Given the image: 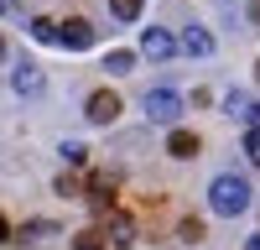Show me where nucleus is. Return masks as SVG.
Masks as SVG:
<instances>
[{
  "instance_id": "f257e3e1",
  "label": "nucleus",
  "mask_w": 260,
  "mask_h": 250,
  "mask_svg": "<svg viewBox=\"0 0 260 250\" xmlns=\"http://www.w3.org/2000/svg\"><path fill=\"white\" fill-rule=\"evenodd\" d=\"M208 203H213V214H219V219L245 214V208H250V182L234 177V172H219V177L208 182Z\"/></svg>"
},
{
  "instance_id": "f03ea898",
  "label": "nucleus",
  "mask_w": 260,
  "mask_h": 250,
  "mask_svg": "<svg viewBox=\"0 0 260 250\" xmlns=\"http://www.w3.org/2000/svg\"><path fill=\"white\" fill-rule=\"evenodd\" d=\"M177 115H182V94H177V89H151V94H146V120L172 125Z\"/></svg>"
},
{
  "instance_id": "7ed1b4c3",
  "label": "nucleus",
  "mask_w": 260,
  "mask_h": 250,
  "mask_svg": "<svg viewBox=\"0 0 260 250\" xmlns=\"http://www.w3.org/2000/svg\"><path fill=\"white\" fill-rule=\"evenodd\" d=\"M141 52H146L151 63H167L172 52H177V37H172V32H161V26H146V37H141Z\"/></svg>"
},
{
  "instance_id": "20e7f679",
  "label": "nucleus",
  "mask_w": 260,
  "mask_h": 250,
  "mask_svg": "<svg viewBox=\"0 0 260 250\" xmlns=\"http://www.w3.org/2000/svg\"><path fill=\"white\" fill-rule=\"evenodd\" d=\"M57 42H62V47H73V52H83V47H94V26H89V21H57Z\"/></svg>"
},
{
  "instance_id": "39448f33",
  "label": "nucleus",
  "mask_w": 260,
  "mask_h": 250,
  "mask_svg": "<svg viewBox=\"0 0 260 250\" xmlns=\"http://www.w3.org/2000/svg\"><path fill=\"white\" fill-rule=\"evenodd\" d=\"M83 115H89L94 125H110V120L120 115V99H115L110 89H99V94H89V110H83Z\"/></svg>"
},
{
  "instance_id": "423d86ee",
  "label": "nucleus",
  "mask_w": 260,
  "mask_h": 250,
  "mask_svg": "<svg viewBox=\"0 0 260 250\" xmlns=\"http://www.w3.org/2000/svg\"><path fill=\"white\" fill-rule=\"evenodd\" d=\"M177 47H182V52H192V57H208V52H213V37H208L203 26H187Z\"/></svg>"
},
{
  "instance_id": "0eeeda50",
  "label": "nucleus",
  "mask_w": 260,
  "mask_h": 250,
  "mask_svg": "<svg viewBox=\"0 0 260 250\" xmlns=\"http://www.w3.org/2000/svg\"><path fill=\"white\" fill-rule=\"evenodd\" d=\"M167 151L177 157V162H187V157H198V136H192V131H172V136H167Z\"/></svg>"
},
{
  "instance_id": "6e6552de",
  "label": "nucleus",
  "mask_w": 260,
  "mask_h": 250,
  "mask_svg": "<svg viewBox=\"0 0 260 250\" xmlns=\"http://www.w3.org/2000/svg\"><path fill=\"white\" fill-rule=\"evenodd\" d=\"M16 89L21 94H42V68L37 63H16Z\"/></svg>"
},
{
  "instance_id": "1a4fd4ad",
  "label": "nucleus",
  "mask_w": 260,
  "mask_h": 250,
  "mask_svg": "<svg viewBox=\"0 0 260 250\" xmlns=\"http://www.w3.org/2000/svg\"><path fill=\"white\" fill-rule=\"evenodd\" d=\"M31 37H37V42H57V21H52V16H37V21H31Z\"/></svg>"
},
{
  "instance_id": "9d476101",
  "label": "nucleus",
  "mask_w": 260,
  "mask_h": 250,
  "mask_svg": "<svg viewBox=\"0 0 260 250\" xmlns=\"http://www.w3.org/2000/svg\"><path fill=\"white\" fill-rule=\"evenodd\" d=\"M110 235H115V245H130V240H136V224H130L125 214H115V224H110Z\"/></svg>"
},
{
  "instance_id": "9b49d317",
  "label": "nucleus",
  "mask_w": 260,
  "mask_h": 250,
  "mask_svg": "<svg viewBox=\"0 0 260 250\" xmlns=\"http://www.w3.org/2000/svg\"><path fill=\"white\" fill-rule=\"evenodd\" d=\"M104 68H110V73H130V68H136V52H110Z\"/></svg>"
},
{
  "instance_id": "f8f14e48",
  "label": "nucleus",
  "mask_w": 260,
  "mask_h": 250,
  "mask_svg": "<svg viewBox=\"0 0 260 250\" xmlns=\"http://www.w3.org/2000/svg\"><path fill=\"white\" fill-rule=\"evenodd\" d=\"M141 6H146V0H110V11H115L120 21H136V16H141Z\"/></svg>"
},
{
  "instance_id": "ddd939ff",
  "label": "nucleus",
  "mask_w": 260,
  "mask_h": 250,
  "mask_svg": "<svg viewBox=\"0 0 260 250\" xmlns=\"http://www.w3.org/2000/svg\"><path fill=\"white\" fill-rule=\"evenodd\" d=\"M73 250H104V235L99 229H83V235L73 240Z\"/></svg>"
},
{
  "instance_id": "4468645a",
  "label": "nucleus",
  "mask_w": 260,
  "mask_h": 250,
  "mask_svg": "<svg viewBox=\"0 0 260 250\" xmlns=\"http://www.w3.org/2000/svg\"><path fill=\"white\" fill-rule=\"evenodd\" d=\"M224 110H229V115H250V99H245V94H229Z\"/></svg>"
},
{
  "instance_id": "2eb2a0df",
  "label": "nucleus",
  "mask_w": 260,
  "mask_h": 250,
  "mask_svg": "<svg viewBox=\"0 0 260 250\" xmlns=\"http://www.w3.org/2000/svg\"><path fill=\"white\" fill-rule=\"evenodd\" d=\"M245 157H250V162H260V131H250V136H245Z\"/></svg>"
},
{
  "instance_id": "dca6fc26",
  "label": "nucleus",
  "mask_w": 260,
  "mask_h": 250,
  "mask_svg": "<svg viewBox=\"0 0 260 250\" xmlns=\"http://www.w3.org/2000/svg\"><path fill=\"white\" fill-rule=\"evenodd\" d=\"M182 240H203V224L198 219H182Z\"/></svg>"
},
{
  "instance_id": "f3484780",
  "label": "nucleus",
  "mask_w": 260,
  "mask_h": 250,
  "mask_svg": "<svg viewBox=\"0 0 260 250\" xmlns=\"http://www.w3.org/2000/svg\"><path fill=\"white\" fill-rule=\"evenodd\" d=\"M250 131H260V104H250Z\"/></svg>"
},
{
  "instance_id": "a211bd4d",
  "label": "nucleus",
  "mask_w": 260,
  "mask_h": 250,
  "mask_svg": "<svg viewBox=\"0 0 260 250\" xmlns=\"http://www.w3.org/2000/svg\"><path fill=\"white\" fill-rule=\"evenodd\" d=\"M0 240H11V229H6V219H0Z\"/></svg>"
},
{
  "instance_id": "6ab92c4d",
  "label": "nucleus",
  "mask_w": 260,
  "mask_h": 250,
  "mask_svg": "<svg viewBox=\"0 0 260 250\" xmlns=\"http://www.w3.org/2000/svg\"><path fill=\"white\" fill-rule=\"evenodd\" d=\"M245 250H260V235H255V240H250V245H245Z\"/></svg>"
},
{
  "instance_id": "aec40b11",
  "label": "nucleus",
  "mask_w": 260,
  "mask_h": 250,
  "mask_svg": "<svg viewBox=\"0 0 260 250\" xmlns=\"http://www.w3.org/2000/svg\"><path fill=\"white\" fill-rule=\"evenodd\" d=\"M0 57H6V42H0Z\"/></svg>"
},
{
  "instance_id": "412c9836",
  "label": "nucleus",
  "mask_w": 260,
  "mask_h": 250,
  "mask_svg": "<svg viewBox=\"0 0 260 250\" xmlns=\"http://www.w3.org/2000/svg\"><path fill=\"white\" fill-rule=\"evenodd\" d=\"M255 73H260V68H255Z\"/></svg>"
}]
</instances>
